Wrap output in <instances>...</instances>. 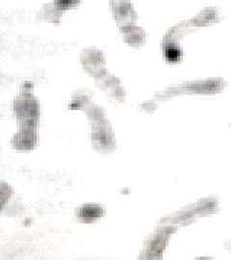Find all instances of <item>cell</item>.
<instances>
[{"instance_id": "3957f363", "label": "cell", "mask_w": 231, "mask_h": 260, "mask_svg": "<svg viewBox=\"0 0 231 260\" xmlns=\"http://www.w3.org/2000/svg\"><path fill=\"white\" fill-rule=\"evenodd\" d=\"M12 189L7 183L0 182V212L4 208V206L8 203L12 196Z\"/></svg>"}, {"instance_id": "6da1fadb", "label": "cell", "mask_w": 231, "mask_h": 260, "mask_svg": "<svg viewBox=\"0 0 231 260\" xmlns=\"http://www.w3.org/2000/svg\"><path fill=\"white\" fill-rule=\"evenodd\" d=\"M174 228L166 226L156 230L152 236L148 238L140 252V260H162L163 253L168 246L170 236Z\"/></svg>"}, {"instance_id": "7a4b0ae2", "label": "cell", "mask_w": 231, "mask_h": 260, "mask_svg": "<svg viewBox=\"0 0 231 260\" xmlns=\"http://www.w3.org/2000/svg\"><path fill=\"white\" fill-rule=\"evenodd\" d=\"M103 209L96 205H86L79 209L78 218L84 223H91L103 215Z\"/></svg>"}]
</instances>
